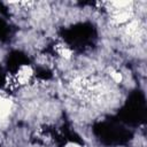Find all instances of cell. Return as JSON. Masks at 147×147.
<instances>
[{
    "mask_svg": "<svg viewBox=\"0 0 147 147\" xmlns=\"http://www.w3.org/2000/svg\"><path fill=\"white\" fill-rule=\"evenodd\" d=\"M11 110V101L6 96H0V119H5Z\"/></svg>",
    "mask_w": 147,
    "mask_h": 147,
    "instance_id": "cell-1",
    "label": "cell"
}]
</instances>
